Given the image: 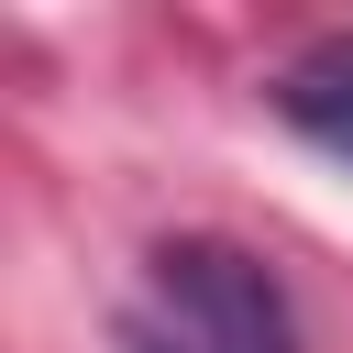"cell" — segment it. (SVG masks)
Returning a JSON list of instances; mask_svg holds the SVG:
<instances>
[{
    "instance_id": "1",
    "label": "cell",
    "mask_w": 353,
    "mask_h": 353,
    "mask_svg": "<svg viewBox=\"0 0 353 353\" xmlns=\"http://www.w3.org/2000/svg\"><path fill=\"white\" fill-rule=\"evenodd\" d=\"M121 353H309V342H298V309L265 254H243L221 232H176L143 254V276L121 298Z\"/></svg>"
},
{
    "instance_id": "2",
    "label": "cell",
    "mask_w": 353,
    "mask_h": 353,
    "mask_svg": "<svg viewBox=\"0 0 353 353\" xmlns=\"http://www.w3.org/2000/svg\"><path fill=\"white\" fill-rule=\"evenodd\" d=\"M276 121L309 143V154H331V165H353V33H320V44H298L287 66H276Z\"/></svg>"
}]
</instances>
